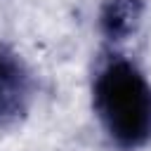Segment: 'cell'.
<instances>
[{
	"mask_svg": "<svg viewBox=\"0 0 151 151\" xmlns=\"http://www.w3.org/2000/svg\"><path fill=\"white\" fill-rule=\"evenodd\" d=\"M92 111L106 139L120 151H137L151 139V85L120 54H113L97 68Z\"/></svg>",
	"mask_w": 151,
	"mask_h": 151,
	"instance_id": "obj_1",
	"label": "cell"
},
{
	"mask_svg": "<svg viewBox=\"0 0 151 151\" xmlns=\"http://www.w3.org/2000/svg\"><path fill=\"white\" fill-rule=\"evenodd\" d=\"M35 97L33 71L9 45L0 42V127H12L26 118Z\"/></svg>",
	"mask_w": 151,
	"mask_h": 151,
	"instance_id": "obj_2",
	"label": "cell"
},
{
	"mask_svg": "<svg viewBox=\"0 0 151 151\" xmlns=\"http://www.w3.org/2000/svg\"><path fill=\"white\" fill-rule=\"evenodd\" d=\"M144 19V0H104L99 7V33L111 42L132 38Z\"/></svg>",
	"mask_w": 151,
	"mask_h": 151,
	"instance_id": "obj_3",
	"label": "cell"
}]
</instances>
